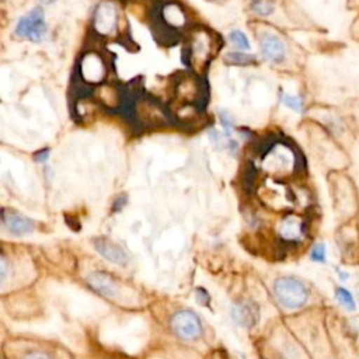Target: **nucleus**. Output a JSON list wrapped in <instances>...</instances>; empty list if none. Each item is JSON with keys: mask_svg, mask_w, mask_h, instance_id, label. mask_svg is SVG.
Returning a JSON list of instances; mask_svg holds the SVG:
<instances>
[{"mask_svg": "<svg viewBox=\"0 0 359 359\" xmlns=\"http://www.w3.org/2000/svg\"><path fill=\"white\" fill-rule=\"evenodd\" d=\"M273 294L279 304L286 310H300L311 299L310 286L293 275L279 276L273 282Z\"/></svg>", "mask_w": 359, "mask_h": 359, "instance_id": "obj_1", "label": "nucleus"}, {"mask_svg": "<svg viewBox=\"0 0 359 359\" xmlns=\"http://www.w3.org/2000/svg\"><path fill=\"white\" fill-rule=\"evenodd\" d=\"M299 157L294 149L285 142L272 143L262 156L264 170L275 177H286L296 171Z\"/></svg>", "mask_w": 359, "mask_h": 359, "instance_id": "obj_2", "label": "nucleus"}, {"mask_svg": "<svg viewBox=\"0 0 359 359\" xmlns=\"http://www.w3.org/2000/svg\"><path fill=\"white\" fill-rule=\"evenodd\" d=\"M216 49V36L210 31L205 28L194 29L188 42V59L191 67L196 72H202L215 56Z\"/></svg>", "mask_w": 359, "mask_h": 359, "instance_id": "obj_3", "label": "nucleus"}, {"mask_svg": "<svg viewBox=\"0 0 359 359\" xmlns=\"http://www.w3.org/2000/svg\"><path fill=\"white\" fill-rule=\"evenodd\" d=\"M108 76V65L98 50H87L79 60V77L87 86H100Z\"/></svg>", "mask_w": 359, "mask_h": 359, "instance_id": "obj_4", "label": "nucleus"}, {"mask_svg": "<svg viewBox=\"0 0 359 359\" xmlns=\"http://www.w3.org/2000/svg\"><path fill=\"white\" fill-rule=\"evenodd\" d=\"M203 93L202 81L191 73L181 74L174 80V105H199L203 100Z\"/></svg>", "mask_w": 359, "mask_h": 359, "instance_id": "obj_5", "label": "nucleus"}, {"mask_svg": "<svg viewBox=\"0 0 359 359\" xmlns=\"http://www.w3.org/2000/svg\"><path fill=\"white\" fill-rule=\"evenodd\" d=\"M48 25L45 21L43 11L41 8H34L22 15L17 25L15 34L22 39H28L31 42H41L46 38Z\"/></svg>", "mask_w": 359, "mask_h": 359, "instance_id": "obj_6", "label": "nucleus"}, {"mask_svg": "<svg viewBox=\"0 0 359 359\" xmlns=\"http://www.w3.org/2000/svg\"><path fill=\"white\" fill-rule=\"evenodd\" d=\"M133 115L136 121L144 126L161 125L167 121L165 111L153 98L139 97L133 104Z\"/></svg>", "mask_w": 359, "mask_h": 359, "instance_id": "obj_7", "label": "nucleus"}, {"mask_svg": "<svg viewBox=\"0 0 359 359\" xmlns=\"http://www.w3.org/2000/svg\"><path fill=\"white\" fill-rule=\"evenodd\" d=\"M170 325L175 335H178L180 338L187 339V341L196 339L202 334V325H201L199 317L191 310L177 311L171 317Z\"/></svg>", "mask_w": 359, "mask_h": 359, "instance_id": "obj_8", "label": "nucleus"}, {"mask_svg": "<svg viewBox=\"0 0 359 359\" xmlns=\"http://www.w3.org/2000/svg\"><path fill=\"white\" fill-rule=\"evenodd\" d=\"M94 32L100 36H111L118 28V11L112 1H102L98 4L93 18Z\"/></svg>", "mask_w": 359, "mask_h": 359, "instance_id": "obj_9", "label": "nucleus"}, {"mask_svg": "<svg viewBox=\"0 0 359 359\" xmlns=\"http://www.w3.org/2000/svg\"><path fill=\"white\" fill-rule=\"evenodd\" d=\"M306 220L299 215H287L278 223V234L283 241L296 243L306 234Z\"/></svg>", "mask_w": 359, "mask_h": 359, "instance_id": "obj_10", "label": "nucleus"}, {"mask_svg": "<svg viewBox=\"0 0 359 359\" xmlns=\"http://www.w3.org/2000/svg\"><path fill=\"white\" fill-rule=\"evenodd\" d=\"M258 42H259V50L266 60L272 63H280L285 59L286 48L283 41L278 35L272 32H264L259 35Z\"/></svg>", "mask_w": 359, "mask_h": 359, "instance_id": "obj_11", "label": "nucleus"}, {"mask_svg": "<svg viewBox=\"0 0 359 359\" xmlns=\"http://www.w3.org/2000/svg\"><path fill=\"white\" fill-rule=\"evenodd\" d=\"M94 247L100 255H102L105 259L115 265H126L129 262V255L126 251L116 243L108 240V238H97L94 241Z\"/></svg>", "mask_w": 359, "mask_h": 359, "instance_id": "obj_12", "label": "nucleus"}, {"mask_svg": "<svg viewBox=\"0 0 359 359\" xmlns=\"http://www.w3.org/2000/svg\"><path fill=\"white\" fill-rule=\"evenodd\" d=\"M160 18L168 28L172 29H182L188 25L187 13L174 1H167L160 7Z\"/></svg>", "mask_w": 359, "mask_h": 359, "instance_id": "obj_13", "label": "nucleus"}, {"mask_svg": "<svg viewBox=\"0 0 359 359\" xmlns=\"http://www.w3.org/2000/svg\"><path fill=\"white\" fill-rule=\"evenodd\" d=\"M1 217H3L4 226H6L13 234L25 236V234L32 233V230H34V223H32L28 217L22 216V215L18 213V212L3 209Z\"/></svg>", "mask_w": 359, "mask_h": 359, "instance_id": "obj_14", "label": "nucleus"}, {"mask_svg": "<svg viewBox=\"0 0 359 359\" xmlns=\"http://www.w3.org/2000/svg\"><path fill=\"white\" fill-rule=\"evenodd\" d=\"M87 282L97 293L105 297H115L118 294V285L108 273H104L100 271L91 272L87 276Z\"/></svg>", "mask_w": 359, "mask_h": 359, "instance_id": "obj_15", "label": "nucleus"}, {"mask_svg": "<svg viewBox=\"0 0 359 359\" xmlns=\"http://www.w3.org/2000/svg\"><path fill=\"white\" fill-rule=\"evenodd\" d=\"M231 317L238 325L251 327L258 320V309L251 302H241L231 309Z\"/></svg>", "mask_w": 359, "mask_h": 359, "instance_id": "obj_16", "label": "nucleus"}, {"mask_svg": "<svg viewBox=\"0 0 359 359\" xmlns=\"http://www.w3.org/2000/svg\"><path fill=\"white\" fill-rule=\"evenodd\" d=\"M97 101H100L102 105L108 108H116L122 104L123 94L121 88L115 86H100L95 91Z\"/></svg>", "mask_w": 359, "mask_h": 359, "instance_id": "obj_17", "label": "nucleus"}, {"mask_svg": "<svg viewBox=\"0 0 359 359\" xmlns=\"http://www.w3.org/2000/svg\"><path fill=\"white\" fill-rule=\"evenodd\" d=\"M334 297L341 309H344L348 313H355L358 309V303L355 299V294L344 285L339 283L334 287Z\"/></svg>", "mask_w": 359, "mask_h": 359, "instance_id": "obj_18", "label": "nucleus"}, {"mask_svg": "<svg viewBox=\"0 0 359 359\" xmlns=\"http://www.w3.org/2000/svg\"><path fill=\"white\" fill-rule=\"evenodd\" d=\"M280 101L285 107H287L289 109L294 111V112H302L304 108V102L303 98L300 95L296 94H287V93H282L280 94Z\"/></svg>", "mask_w": 359, "mask_h": 359, "instance_id": "obj_19", "label": "nucleus"}, {"mask_svg": "<svg viewBox=\"0 0 359 359\" xmlns=\"http://www.w3.org/2000/svg\"><path fill=\"white\" fill-rule=\"evenodd\" d=\"M275 8L273 0H251V10L258 15H269Z\"/></svg>", "mask_w": 359, "mask_h": 359, "instance_id": "obj_20", "label": "nucleus"}, {"mask_svg": "<svg viewBox=\"0 0 359 359\" xmlns=\"http://www.w3.org/2000/svg\"><path fill=\"white\" fill-rule=\"evenodd\" d=\"M310 259L317 264L327 262V247L323 241H317L310 248Z\"/></svg>", "mask_w": 359, "mask_h": 359, "instance_id": "obj_21", "label": "nucleus"}, {"mask_svg": "<svg viewBox=\"0 0 359 359\" xmlns=\"http://www.w3.org/2000/svg\"><path fill=\"white\" fill-rule=\"evenodd\" d=\"M226 62L236 66H247L254 62V56L244 52H230L226 55Z\"/></svg>", "mask_w": 359, "mask_h": 359, "instance_id": "obj_22", "label": "nucleus"}, {"mask_svg": "<svg viewBox=\"0 0 359 359\" xmlns=\"http://www.w3.org/2000/svg\"><path fill=\"white\" fill-rule=\"evenodd\" d=\"M229 39H230V42H231L236 48H238L240 50H247V49H250V41H248L247 35H245L243 31H240V29H233V31H230Z\"/></svg>", "mask_w": 359, "mask_h": 359, "instance_id": "obj_23", "label": "nucleus"}, {"mask_svg": "<svg viewBox=\"0 0 359 359\" xmlns=\"http://www.w3.org/2000/svg\"><path fill=\"white\" fill-rule=\"evenodd\" d=\"M219 116H220V122H222V126H223V129H224V132H226V136H230V132H231V118L229 116V114L227 112H224V111H220V114H219Z\"/></svg>", "mask_w": 359, "mask_h": 359, "instance_id": "obj_24", "label": "nucleus"}, {"mask_svg": "<svg viewBox=\"0 0 359 359\" xmlns=\"http://www.w3.org/2000/svg\"><path fill=\"white\" fill-rule=\"evenodd\" d=\"M209 137H210L212 143H213L216 147H222V146H226L223 135H220V133H219L216 129H210V132H209Z\"/></svg>", "mask_w": 359, "mask_h": 359, "instance_id": "obj_25", "label": "nucleus"}, {"mask_svg": "<svg viewBox=\"0 0 359 359\" xmlns=\"http://www.w3.org/2000/svg\"><path fill=\"white\" fill-rule=\"evenodd\" d=\"M335 271H337V273H338V279H339V282H341V283H345V282H348V280H349L351 275H349V272H348V271H345V269H344V268H341V266H337V268H335Z\"/></svg>", "mask_w": 359, "mask_h": 359, "instance_id": "obj_26", "label": "nucleus"}, {"mask_svg": "<svg viewBox=\"0 0 359 359\" xmlns=\"http://www.w3.org/2000/svg\"><path fill=\"white\" fill-rule=\"evenodd\" d=\"M22 359H50V358L43 352H28L27 355L22 356Z\"/></svg>", "mask_w": 359, "mask_h": 359, "instance_id": "obj_27", "label": "nucleus"}, {"mask_svg": "<svg viewBox=\"0 0 359 359\" xmlns=\"http://www.w3.org/2000/svg\"><path fill=\"white\" fill-rule=\"evenodd\" d=\"M48 154H49V153H48V150H46V151H45V150H42V153H41L36 158H38L39 161H43V160H46V158H48Z\"/></svg>", "mask_w": 359, "mask_h": 359, "instance_id": "obj_28", "label": "nucleus"}, {"mask_svg": "<svg viewBox=\"0 0 359 359\" xmlns=\"http://www.w3.org/2000/svg\"><path fill=\"white\" fill-rule=\"evenodd\" d=\"M241 359H247V358H245V356H244V355H241Z\"/></svg>", "mask_w": 359, "mask_h": 359, "instance_id": "obj_29", "label": "nucleus"}]
</instances>
